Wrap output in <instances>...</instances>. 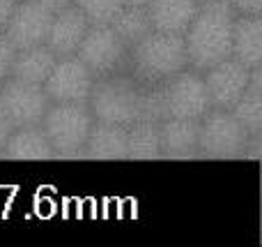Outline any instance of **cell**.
<instances>
[{
  "label": "cell",
  "mask_w": 262,
  "mask_h": 247,
  "mask_svg": "<svg viewBox=\"0 0 262 247\" xmlns=\"http://www.w3.org/2000/svg\"><path fill=\"white\" fill-rule=\"evenodd\" d=\"M88 106L97 123L120 125V127H131L138 120H157V123L163 120L159 86H145L129 72L95 79Z\"/></svg>",
  "instance_id": "1"
},
{
  "label": "cell",
  "mask_w": 262,
  "mask_h": 247,
  "mask_svg": "<svg viewBox=\"0 0 262 247\" xmlns=\"http://www.w3.org/2000/svg\"><path fill=\"white\" fill-rule=\"evenodd\" d=\"M237 12L228 0H203L191 23L182 32L189 67L205 72L212 65L230 58L232 26Z\"/></svg>",
  "instance_id": "2"
},
{
  "label": "cell",
  "mask_w": 262,
  "mask_h": 247,
  "mask_svg": "<svg viewBox=\"0 0 262 247\" xmlns=\"http://www.w3.org/2000/svg\"><path fill=\"white\" fill-rule=\"evenodd\" d=\"M184 67H189L184 37L175 32L149 30L129 46L127 72L145 86H159Z\"/></svg>",
  "instance_id": "3"
},
{
  "label": "cell",
  "mask_w": 262,
  "mask_h": 247,
  "mask_svg": "<svg viewBox=\"0 0 262 247\" xmlns=\"http://www.w3.org/2000/svg\"><path fill=\"white\" fill-rule=\"evenodd\" d=\"M39 125L55 157L72 160V157H83V148L95 118L88 102H51Z\"/></svg>",
  "instance_id": "4"
},
{
  "label": "cell",
  "mask_w": 262,
  "mask_h": 247,
  "mask_svg": "<svg viewBox=\"0 0 262 247\" xmlns=\"http://www.w3.org/2000/svg\"><path fill=\"white\" fill-rule=\"evenodd\" d=\"M159 104L163 118H186L200 120L209 109L207 88L203 81V72L193 67H184L182 72L172 74L163 83H159Z\"/></svg>",
  "instance_id": "5"
},
{
  "label": "cell",
  "mask_w": 262,
  "mask_h": 247,
  "mask_svg": "<svg viewBox=\"0 0 262 247\" xmlns=\"http://www.w3.org/2000/svg\"><path fill=\"white\" fill-rule=\"evenodd\" d=\"M246 132L232 111L209 109L198 120V157L205 160H237L246 143Z\"/></svg>",
  "instance_id": "6"
},
{
  "label": "cell",
  "mask_w": 262,
  "mask_h": 247,
  "mask_svg": "<svg viewBox=\"0 0 262 247\" xmlns=\"http://www.w3.org/2000/svg\"><path fill=\"white\" fill-rule=\"evenodd\" d=\"M129 46L106 26H88L81 44L76 49V58L90 69L95 79L108 77V74L127 72Z\"/></svg>",
  "instance_id": "7"
},
{
  "label": "cell",
  "mask_w": 262,
  "mask_h": 247,
  "mask_svg": "<svg viewBox=\"0 0 262 247\" xmlns=\"http://www.w3.org/2000/svg\"><path fill=\"white\" fill-rule=\"evenodd\" d=\"M49 106V95L37 83L18 81L14 77H5L0 81V109L5 111L12 127L39 125Z\"/></svg>",
  "instance_id": "8"
},
{
  "label": "cell",
  "mask_w": 262,
  "mask_h": 247,
  "mask_svg": "<svg viewBox=\"0 0 262 247\" xmlns=\"http://www.w3.org/2000/svg\"><path fill=\"white\" fill-rule=\"evenodd\" d=\"M92 83L95 77L90 69L76 58V53H72L55 60L41 88L51 102H88Z\"/></svg>",
  "instance_id": "9"
},
{
  "label": "cell",
  "mask_w": 262,
  "mask_h": 247,
  "mask_svg": "<svg viewBox=\"0 0 262 247\" xmlns=\"http://www.w3.org/2000/svg\"><path fill=\"white\" fill-rule=\"evenodd\" d=\"M251 72L246 65H242L239 60L230 58L221 60V63L212 65L209 69L203 72V81L207 88L209 102H212V109H226L230 111L237 104L242 95H244L246 86L251 81Z\"/></svg>",
  "instance_id": "10"
},
{
  "label": "cell",
  "mask_w": 262,
  "mask_h": 247,
  "mask_svg": "<svg viewBox=\"0 0 262 247\" xmlns=\"http://www.w3.org/2000/svg\"><path fill=\"white\" fill-rule=\"evenodd\" d=\"M53 14L46 12L37 0H18L12 16L7 18L3 32L14 46V51L39 46L46 42Z\"/></svg>",
  "instance_id": "11"
},
{
  "label": "cell",
  "mask_w": 262,
  "mask_h": 247,
  "mask_svg": "<svg viewBox=\"0 0 262 247\" xmlns=\"http://www.w3.org/2000/svg\"><path fill=\"white\" fill-rule=\"evenodd\" d=\"M159 148L163 160L198 157V120L163 118L159 123Z\"/></svg>",
  "instance_id": "12"
},
{
  "label": "cell",
  "mask_w": 262,
  "mask_h": 247,
  "mask_svg": "<svg viewBox=\"0 0 262 247\" xmlns=\"http://www.w3.org/2000/svg\"><path fill=\"white\" fill-rule=\"evenodd\" d=\"M88 26H90V23H88V18L83 16L81 9H78L76 5H67V7L60 9L58 14H53L44 44L49 46L58 58L72 55V53H76V49H78V44H81L83 35H85Z\"/></svg>",
  "instance_id": "13"
},
{
  "label": "cell",
  "mask_w": 262,
  "mask_h": 247,
  "mask_svg": "<svg viewBox=\"0 0 262 247\" xmlns=\"http://www.w3.org/2000/svg\"><path fill=\"white\" fill-rule=\"evenodd\" d=\"M230 55L249 69L262 67V16L237 14L232 26Z\"/></svg>",
  "instance_id": "14"
},
{
  "label": "cell",
  "mask_w": 262,
  "mask_h": 247,
  "mask_svg": "<svg viewBox=\"0 0 262 247\" xmlns=\"http://www.w3.org/2000/svg\"><path fill=\"white\" fill-rule=\"evenodd\" d=\"M3 157L7 160H53L55 153L41 125H26V127L12 129L3 146Z\"/></svg>",
  "instance_id": "15"
},
{
  "label": "cell",
  "mask_w": 262,
  "mask_h": 247,
  "mask_svg": "<svg viewBox=\"0 0 262 247\" xmlns=\"http://www.w3.org/2000/svg\"><path fill=\"white\" fill-rule=\"evenodd\" d=\"M200 0H149L147 14L152 30L182 35L198 12Z\"/></svg>",
  "instance_id": "16"
},
{
  "label": "cell",
  "mask_w": 262,
  "mask_h": 247,
  "mask_svg": "<svg viewBox=\"0 0 262 247\" xmlns=\"http://www.w3.org/2000/svg\"><path fill=\"white\" fill-rule=\"evenodd\" d=\"M83 157L88 160H127V127L108 123L92 125Z\"/></svg>",
  "instance_id": "17"
},
{
  "label": "cell",
  "mask_w": 262,
  "mask_h": 247,
  "mask_svg": "<svg viewBox=\"0 0 262 247\" xmlns=\"http://www.w3.org/2000/svg\"><path fill=\"white\" fill-rule=\"evenodd\" d=\"M58 55L49 49L46 44L39 46H30V49H21L14 55L12 69H9V77L18 79V81H28V83H41L46 81L49 72L53 69Z\"/></svg>",
  "instance_id": "18"
},
{
  "label": "cell",
  "mask_w": 262,
  "mask_h": 247,
  "mask_svg": "<svg viewBox=\"0 0 262 247\" xmlns=\"http://www.w3.org/2000/svg\"><path fill=\"white\" fill-rule=\"evenodd\" d=\"M230 111L249 134L262 132V67H255L251 72V81L244 95L237 100Z\"/></svg>",
  "instance_id": "19"
},
{
  "label": "cell",
  "mask_w": 262,
  "mask_h": 247,
  "mask_svg": "<svg viewBox=\"0 0 262 247\" xmlns=\"http://www.w3.org/2000/svg\"><path fill=\"white\" fill-rule=\"evenodd\" d=\"M127 160H161L157 120H138L127 127Z\"/></svg>",
  "instance_id": "20"
},
{
  "label": "cell",
  "mask_w": 262,
  "mask_h": 247,
  "mask_svg": "<svg viewBox=\"0 0 262 247\" xmlns=\"http://www.w3.org/2000/svg\"><path fill=\"white\" fill-rule=\"evenodd\" d=\"M108 26L113 28V32L127 46L136 44V42L143 40V37L152 30L147 7H134V5H122V7L115 12V16L111 18Z\"/></svg>",
  "instance_id": "21"
},
{
  "label": "cell",
  "mask_w": 262,
  "mask_h": 247,
  "mask_svg": "<svg viewBox=\"0 0 262 247\" xmlns=\"http://www.w3.org/2000/svg\"><path fill=\"white\" fill-rule=\"evenodd\" d=\"M72 5L81 9L90 26H106L122 7V0H72Z\"/></svg>",
  "instance_id": "22"
},
{
  "label": "cell",
  "mask_w": 262,
  "mask_h": 247,
  "mask_svg": "<svg viewBox=\"0 0 262 247\" xmlns=\"http://www.w3.org/2000/svg\"><path fill=\"white\" fill-rule=\"evenodd\" d=\"M14 55H16V51H14V46L9 44V40L5 37V32L0 30V81H3L5 77H9Z\"/></svg>",
  "instance_id": "23"
},
{
  "label": "cell",
  "mask_w": 262,
  "mask_h": 247,
  "mask_svg": "<svg viewBox=\"0 0 262 247\" xmlns=\"http://www.w3.org/2000/svg\"><path fill=\"white\" fill-rule=\"evenodd\" d=\"M237 14L246 16H262V0H228Z\"/></svg>",
  "instance_id": "24"
},
{
  "label": "cell",
  "mask_w": 262,
  "mask_h": 247,
  "mask_svg": "<svg viewBox=\"0 0 262 247\" xmlns=\"http://www.w3.org/2000/svg\"><path fill=\"white\" fill-rule=\"evenodd\" d=\"M260 155H262V132L249 134L244 143V150H242V157H246V160H260Z\"/></svg>",
  "instance_id": "25"
},
{
  "label": "cell",
  "mask_w": 262,
  "mask_h": 247,
  "mask_svg": "<svg viewBox=\"0 0 262 247\" xmlns=\"http://www.w3.org/2000/svg\"><path fill=\"white\" fill-rule=\"evenodd\" d=\"M12 123L7 120V116H5V111L0 109V155H3V146H5V141H7V137L12 134Z\"/></svg>",
  "instance_id": "26"
},
{
  "label": "cell",
  "mask_w": 262,
  "mask_h": 247,
  "mask_svg": "<svg viewBox=\"0 0 262 247\" xmlns=\"http://www.w3.org/2000/svg\"><path fill=\"white\" fill-rule=\"evenodd\" d=\"M18 0H0V30L5 28V23H7V18L12 16L14 7H16Z\"/></svg>",
  "instance_id": "27"
},
{
  "label": "cell",
  "mask_w": 262,
  "mask_h": 247,
  "mask_svg": "<svg viewBox=\"0 0 262 247\" xmlns=\"http://www.w3.org/2000/svg\"><path fill=\"white\" fill-rule=\"evenodd\" d=\"M37 3L41 5V7L46 9V12L51 14H58L60 9H64L67 5H72V0H37Z\"/></svg>",
  "instance_id": "28"
},
{
  "label": "cell",
  "mask_w": 262,
  "mask_h": 247,
  "mask_svg": "<svg viewBox=\"0 0 262 247\" xmlns=\"http://www.w3.org/2000/svg\"><path fill=\"white\" fill-rule=\"evenodd\" d=\"M122 5H134V7H147L149 0H122Z\"/></svg>",
  "instance_id": "29"
},
{
  "label": "cell",
  "mask_w": 262,
  "mask_h": 247,
  "mask_svg": "<svg viewBox=\"0 0 262 247\" xmlns=\"http://www.w3.org/2000/svg\"><path fill=\"white\" fill-rule=\"evenodd\" d=\"M200 3H203V0H200Z\"/></svg>",
  "instance_id": "30"
},
{
  "label": "cell",
  "mask_w": 262,
  "mask_h": 247,
  "mask_svg": "<svg viewBox=\"0 0 262 247\" xmlns=\"http://www.w3.org/2000/svg\"><path fill=\"white\" fill-rule=\"evenodd\" d=\"M0 157H3V155H0Z\"/></svg>",
  "instance_id": "31"
}]
</instances>
